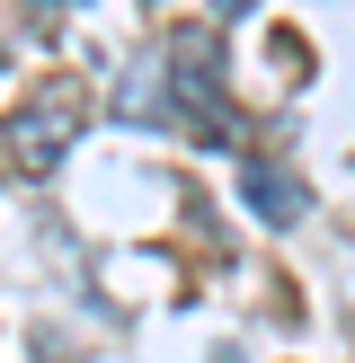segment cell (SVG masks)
Wrapping results in <instances>:
<instances>
[{"mask_svg":"<svg viewBox=\"0 0 355 363\" xmlns=\"http://www.w3.org/2000/svg\"><path fill=\"white\" fill-rule=\"evenodd\" d=\"M71 142H80V80H45L9 116V160H18V169H53Z\"/></svg>","mask_w":355,"mask_h":363,"instance_id":"6da1fadb","label":"cell"},{"mask_svg":"<svg viewBox=\"0 0 355 363\" xmlns=\"http://www.w3.org/2000/svg\"><path fill=\"white\" fill-rule=\"evenodd\" d=\"M240 204L258 213V222H275V230L302 222V195H293V177H284V169H240Z\"/></svg>","mask_w":355,"mask_h":363,"instance_id":"7a4b0ae2","label":"cell"},{"mask_svg":"<svg viewBox=\"0 0 355 363\" xmlns=\"http://www.w3.org/2000/svg\"><path fill=\"white\" fill-rule=\"evenodd\" d=\"M248 9H258V0H213V18H248Z\"/></svg>","mask_w":355,"mask_h":363,"instance_id":"3957f363","label":"cell"}]
</instances>
